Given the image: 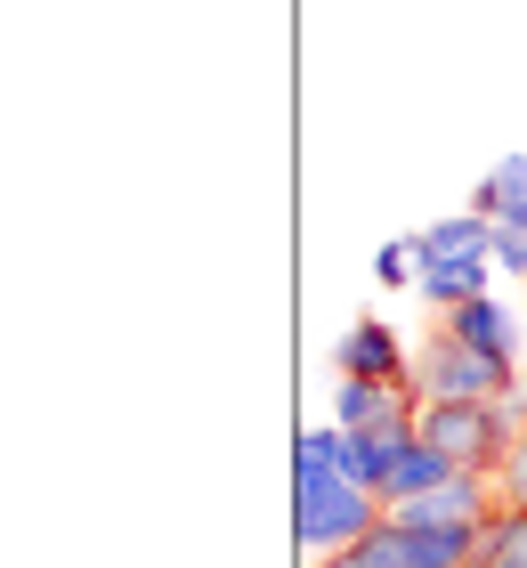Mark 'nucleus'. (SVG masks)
<instances>
[{"mask_svg": "<svg viewBox=\"0 0 527 568\" xmlns=\"http://www.w3.org/2000/svg\"><path fill=\"white\" fill-rule=\"evenodd\" d=\"M519 423H527L519 415V390L511 398H422V438H430L455 471H470V479L504 471Z\"/></svg>", "mask_w": 527, "mask_h": 568, "instance_id": "nucleus-1", "label": "nucleus"}, {"mask_svg": "<svg viewBox=\"0 0 527 568\" xmlns=\"http://www.w3.org/2000/svg\"><path fill=\"white\" fill-rule=\"evenodd\" d=\"M414 382H422V398H511V390H519L511 357L470 349L463 333H446V325H438V333H422Z\"/></svg>", "mask_w": 527, "mask_h": 568, "instance_id": "nucleus-2", "label": "nucleus"}, {"mask_svg": "<svg viewBox=\"0 0 527 568\" xmlns=\"http://www.w3.org/2000/svg\"><path fill=\"white\" fill-rule=\"evenodd\" d=\"M382 520H389V511H382L374 487H333V496H316V504H293V545H301L308 568H325L349 545H365Z\"/></svg>", "mask_w": 527, "mask_h": 568, "instance_id": "nucleus-3", "label": "nucleus"}, {"mask_svg": "<svg viewBox=\"0 0 527 568\" xmlns=\"http://www.w3.org/2000/svg\"><path fill=\"white\" fill-rule=\"evenodd\" d=\"M333 423H341V430H398V438H414V430H422L414 374H406V382H349V374H341Z\"/></svg>", "mask_w": 527, "mask_h": 568, "instance_id": "nucleus-4", "label": "nucleus"}, {"mask_svg": "<svg viewBox=\"0 0 527 568\" xmlns=\"http://www.w3.org/2000/svg\"><path fill=\"white\" fill-rule=\"evenodd\" d=\"M333 366L349 374V382H406V349H398V333H389L382 317H357L349 333H341V349H333Z\"/></svg>", "mask_w": 527, "mask_h": 568, "instance_id": "nucleus-5", "label": "nucleus"}, {"mask_svg": "<svg viewBox=\"0 0 527 568\" xmlns=\"http://www.w3.org/2000/svg\"><path fill=\"white\" fill-rule=\"evenodd\" d=\"M446 479H455V463H446L430 438H406L398 463H389V479H382V511H406V504H422V496L446 487Z\"/></svg>", "mask_w": 527, "mask_h": 568, "instance_id": "nucleus-6", "label": "nucleus"}, {"mask_svg": "<svg viewBox=\"0 0 527 568\" xmlns=\"http://www.w3.org/2000/svg\"><path fill=\"white\" fill-rule=\"evenodd\" d=\"M438 325H446V333H463L470 349H487V357H511V366H519V317H511V308L495 301V293L463 301V308H446Z\"/></svg>", "mask_w": 527, "mask_h": 568, "instance_id": "nucleus-7", "label": "nucleus"}, {"mask_svg": "<svg viewBox=\"0 0 527 568\" xmlns=\"http://www.w3.org/2000/svg\"><path fill=\"white\" fill-rule=\"evenodd\" d=\"M414 261H495V220L463 212V220H430L414 236Z\"/></svg>", "mask_w": 527, "mask_h": 568, "instance_id": "nucleus-8", "label": "nucleus"}, {"mask_svg": "<svg viewBox=\"0 0 527 568\" xmlns=\"http://www.w3.org/2000/svg\"><path fill=\"white\" fill-rule=\"evenodd\" d=\"M487 268H495V261H422L414 293L446 317V308H463V301H479V293H487Z\"/></svg>", "mask_w": 527, "mask_h": 568, "instance_id": "nucleus-9", "label": "nucleus"}, {"mask_svg": "<svg viewBox=\"0 0 527 568\" xmlns=\"http://www.w3.org/2000/svg\"><path fill=\"white\" fill-rule=\"evenodd\" d=\"M470 568H527V504L495 496V511L479 520V560Z\"/></svg>", "mask_w": 527, "mask_h": 568, "instance_id": "nucleus-10", "label": "nucleus"}, {"mask_svg": "<svg viewBox=\"0 0 527 568\" xmlns=\"http://www.w3.org/2000/svg\"><path fill=\"white\" fill-rule=\"evenodd\" d=\"M470 212H487V220H527V154H504V163L479 179Z\"/></svg>", "mask_w": 527, "mask_h": 568, "instance_id": "nucleus-11", "label": "nucleus"}, {"mask_svg": "<svg viewBox=\"0 0 527 568\" xmlns=\"http://www.w3.org/2000/svg\"><path fill=\"white\" fill-rule=\"evenodd\" d=\"M414 276H422L414 236H398V244H382V252H374V284H414Z\"/></svg>", "mask_w": 527, "mask_h": 568, "instance_id": "nucleus-12", "label": "nucleus"}, {"mask_svg": "<svg viewBox=\"0 0 527 568\" xmlns=\"http://www.w3.org/2000/svg\"><path fill=\"white\" fill-rule=\"evenodd\" d=\"M495 496H504V504H527V423H519V438H511L504 471H495Z\"/></svg>", "mask_w": 527, "mask_h": 568, "instance_id": "nucleus-13", "label": "nucleus"}, {"mask_svg": "<svg viewBox=\"0 0 527 568\" xmlns=\"http://www.w3.org/2000/svg\"><path fill=\"white\" fill-rule=\"evenodd\" d=\"M495 268L527 276V220H495Z\"/></svg>", "mask_w": 527, "mask_h": 568, "instance_id": "nucleus-14", "label": "nucleus"}, {"mask_svg": "<svg viewBox=\"0 0 527 568\" xmlns=\"http://www.w3.org/2000/svg\"><path fill=\"white\" fill-rule=\"evenodd\" d=\"M325 568H333V560H325Z\"/></svg>", "mask_w": 527, "mask_h": 568, "instance_id": "nucleus-15", "label": "nucleus"}]
</instances>
